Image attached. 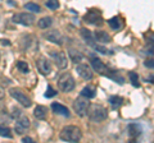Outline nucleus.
<instances>
[{
  "instance_id": "obj_15",
  "label": "nucleus",
  "mask_w": 154,
  "mask_h": 143,
  "mask_svg": "<svg viewBox=\"0 0 154 143\" xmlns=\"http://www.w3.org/2000/svg\"><path fill=\"white\" fill-rule=\"evenodd\" d=\"M94 37H95V41L99 42V44H108L110 41V36L103 30H96L94 32Z\"/></svg>"
},
{
  "instance_id": "obj_25",
  "label": "nucleus",
  "mask_w": 154,
  "mask_h": 143,
  "mask_svg": "<svg viewBox=\"0 0 154 143\" xmlns=\"http://www.w3.org/2000/svg\"><path fill=\"white\" fill-rule=\"evenodd\" d=\"M128 77H130V80H131V84L134 86V87H140L137 73H135V72H130V73H128Z\"/></svg>"
},
{
  "instance_id": "obj_34",
  "label": "nucleus",
  "mask_w": 154,
  "mask_h": 143,
  "mask_svg": "<svg viewBox=\"0 0 154 143\" xmlns=\"http://www.w3.org/2000/svg\"><path fill=\"white\" fill-rule=\"evenodd\" d=\"M22 142L23 143H33V139L31 137H25V138H22Z\"/></svg>"
},
{
  "instance_id": "obj_11",
  "label": "nucleus",
  "mask_w": 154,
  "mask_h": 143,
  "mask_svg": "<svg viewBox=\"0 0 154 143\" xmlns=\"http://www.w3.org/2000/svg\"><path fill=\"white\" fill-rule=\"evenodd\" d=\"M76 72H77V74H79L81 78H84L86 80L93 78V72H91L89 66L85 65V64H79L77 65L76 66Z\"/></svg>"
},
{
  "instance_id": "obj_3",
  "label": "nucleus",
  "mask_w": 154,
  "mask_h": 143,
  "mask_svg": "<svg viewBox=\"0 0 154 143\" xmlns=\"http://www.w3.org/2000/svg\"><path fill=\"white\" fill-rule=\"evenodd\" d=\"M75 86H76L75 79L69 73H63L59 77V80H58V87H59L60 91L71 92V91H73Z\"/></svg>"
},
{
  "instance_id": "obj_6",
  "label": "nucleus",
  "mask_w": 154,
  "mask_h": 143,
  "mask_svg": "<svg viewBox=\"0 0 154 143\" xmlns=\"http://www.w3.org/2000/svg\"><path fill=\"white\" fill-rule=\"evenodd\" d=\"M9 95H11L17 102L21 104L23 107H30L32 105L31 98L28 96H26V93H23L19 88H12L11 91H9Z\"/></svg>"
},
{
  "instance_id": "obj_24",
  "label": "nucleus",
  "mask_w": 154,
  "mask_h": 143,
  "mask_svg": "<svg viewBox=\"0 0 154 143\" xmlns=\"http://www.w3.org/2000/svg\"><path fill=\"white\" fill-rule=\"evenodd\" d=\"M17 69L21 72V73H23V74L28 73V70H30V68H28V64L26 63V61H23V60L17 61Z\"/></svg>"
},
{
  "instance_id": "obj_5",
  "label": "nucleus",
  "mask_w": 154,
  "mask_h": 143,
  "mask_svg": "<svg viewBox=\"0 0 154 143\" xmlns=\"http://www.w3.org/2000/svg\"><path fill=\"white\" fill-rule=\"evenodd\" d=\"M88 100L89 98H86V97H80V98H76L73 101V111L81 118L88 115V109L90 106Z\"/></svg>"
},
{
  "instance_id": "obj_26",
  "label": "nucleus",
  "mask_w": 154,
  "mask_h": 143,
  "mask_svg": "<svg viewBox=\"0 0 154 143\" xmlns=\"http://www.w3.org/2000/svg\"><path fill=\"white\" fill-rule=\"evenodd\" d=\"M25 9H27V10H30L32 13H40L41 12L40 5H37V4H35V3H27L25 5Z\"/></svg>"
},
{
  "instance_id": "obj_27",
  "label": "nucleus",
  "mask_w": 154,
  "mask_h": 143,
  "mask_svg": "<svg viewBox=\"0 0 154 143\" xmlns=\"http://www.w3.org/2000/svg\"><path fill=\"white\" fill-rule=\"evenodd\" d=\"M45 5H46V8L51 9V10H57V9L59 8V1H58V0H46Z\"/></svg>"
},
{
  "instance_id": "obj_20",
  "label": "nucleus",
  "mask_w": 154,
  "mask_h": 143,
  "mask_svg": "<svg viewBox=\"0 0 154 143\" xmlns=\"http://www.w3.org/2000/svg\"><path fill=\"white\" fill-rule=\"evenodd\" d=\"M81 96L86 97V98H94L96 96V89L93 86H86V87L82 88L81 91Z\"/></svg>"
},
{
  "instance_id": "obj_10",
  "label": "nucleus",
  "mask_w": 154,
  "mask_h": 143,
  "mask_svg": "<svg viewBox=\"0 0 154 143\" xmlns=\"http://www.w3.org/2000/svg\"><path fill=\"white\" fill-rule=\"evenodd\" d=\"M37 70L40 72L42 75H49L51 73V64L46 58H40L36 61Z\"/></svg>"
},
{
  "instance_id": "obj_13",
  "label": "nucleus",
  "mask_w": 154,
  "mask_h": 143,
  "mask_svg": "<svg viewBox=\"0 0 154 143\" xmlns=\"http://www.w3.org/2000/svg\"><path fill=\"white\" fill-rule=\"evenodd\" d=\"M51 110L54 111L55 114H58V115H62V116H66V118H69V115H71L68 107H66L64 105L58 104V102H53L51 104Z\"/></svg>"
},
{
  "instance_id": "obj_37",
  "label": "nucleus",
  "mask_w": 154,
  "mask_h": 143,
  "mask_svg": "<svg viewBox=\"0 0 154 143\" xmlns=\"http://www.w3.org/2000/svg\"><path fill=\"white\" fill-rule=\"evenodd\" d=\"M3 95H4V92H3V87H2V86H0V97H2Z\"/></svg>"
},
{
  "instance_id": "obj_7",
  "label": "nucleus",
  "mask_w": 154,
  "mask_h": 143,
  "mask_svg": "<svg viewBox=\"0 0 154 143\" xmlns=\"http://www.w3.org/2000/svg\"><path fill=\"white\" fill-rule=\"evenodd\" d=\"M42 37L46 39L49 42H51V44H55V45H62L64 42L63 36H62V33L58 30H49V31H46V32H44Z\"/></svg>"
},
{
  "instance_id": "obj_17",
  "label": "nucleus",
  "mask_w": 154,
  "mask_h": 143,
  "mask_svg": "<svg viewBox=\"0 0 154 143\" xmlns=\"http://www.w3.org/2000/svg\"><path fill=\"white\" fill-rule=\"evenodd\" d=\"M68 56H69V60H72L75 64H79L84 60V55L76 49H69L68 50Z\"/></svg>"
},
{
  "instance_id": "obj_31",
  "label": "nucleus",
  "mask_w": 154,
  "mask_h": 143,
  "mask_svg": "<svg viewBox=\"0 0 154 143\" xmlns=\"http://www.w3.org/2000/svg\"><path fill=\"white\" fill-rule=\"evenodd\" d=\"M146 52L150 55H154V41H150L146 46Z\"/></svg>"
},
{
  "instance_id": "obj_35",
  "label": "nucleus",
  "mask_w": 154,
  "mask_h": 143,
  "mask_svg": "<svg viewBox=\"0 0 154 143\" xmlns=\"http://www.w3.org/2000/svg\"><path fill=\"white\" fill-rule=\"evenodd\" d=\"M2 45H4V46H9V45H11V42H9V41H7V40H2Z\"/></svg>"
},
{
  "instance_id": "obj_19",
  "label": "nucleus",
  "mask_w": 154,
  "mask_h": 143,
  "mask_svg": "<svg viewBox=\"0 0 154 143\" xmlns=\"http://www.w3.org/2000/svg\"><path fill=\"white\" fill-rule=\"evenodd\" d=\"M127 133H128V137L136 138L141 134V128H140V125H137V124H130L127 127Z\"/></svg>"
},
{
  "instance_id": "obj_23",
  "label": "nucleus",
  "mask_w": 154,
  "mask_h": 143,
  "mask_svg": "<svg viewBox=\"0 0 154 143\" xmlns=\"http://www.w3.org/2000/svg\"><path fill=\"white\" fill-rule=\"evenodd\" d=\"M108 101H109L110 106H112L113 109H118L123 104V98L121 96H110L108 98Z\"/></svg>"
},
{
  "instance_id": "obj_18",
  "label": "nucleus",
  "mask_w": 154,
  "mask_h": 143,
  "mask_svg": "<svg viewBox=\"0 0 154 143\" xmlns=\"http://www.w3.org/2000/svg\"><path fill=\"white\" fill-rule=\"evenodd\" d=\"M108 25L113 31H119L123 27V22H122V19L119 17H113V18H110V19L108 21Z\"/></svg>"
},
{
  "instance_id": "obj_1",
  "label": "nucleus",
  "mask_w": 154,
  "mask_h": 143,
  "mask_svg": "<svg viewBox=\"0 0 154 143\" xmlns=\"http://www.w3.org/2000/svg\"><path fill=\"white\" fill-rule=\"evenodd\" d=\"M88 118L93 123H102L108 118V110L103 105H98V104L90 105L88 109Z\"/></svg>"
},
{
  "instance_id": "obj_14",
  "label": "nucleus",
  "mask_w": 154,
  "mask_h": 143,
  "mask_svg": "<svg viewBox=\"0 0 154 143\" xmlns=\"http://www.w3.org/2000/svg\"><path fill=\"white\" fill-rule=\"evenodd\" d=\"M90 63H91V66H93V69L95 70V72H98L99 74H107V72L105 70H108L107 69V66H105L104 64H103V61L100 60V59H98V58H93L90 60Z\"/></svg>"
},
{
  "instance_id": "obj_9",
  "label": "nucleus",
  "mask_w": 154,
  "mask_h": 143,
  "mask_svg": "<svg viewBox=\"0 0 154 143\" xmlns=\"http://www.w3.org/2000/svg\"><path fill=\"white\" fill-rule=\"evenodd\" d=\"M31 123H30V119L27 116H19L17 120H16V125H14V130H16L17 134H23L28 128H30Z\"/></svg>"
},
{
  "instance_id": "obj_8",
  "label": "nucleus",
  "mask_w": 154,
  "mask_h": 143,
  "mask_svg": "<svg viewBox=\"0 0 154 143\" xmlns=\"http://www.w3.org/2000/svg\"><path fill=\"white\" fill-rule=\"evenodd\" d=\"M84 22L88 25H102L103 23V18H102V13L99 10H90L85 14L84 17Z\"/></svg>"
},
{
  "instance_id": "obj_28",
  "label": "nucleus",
  "mask_w": 154,
  "mask_h": 143,
  "mask_svg": "<svg viewBox=\"0 0 154 143\" xmlns=\"http://www.w3.org/2000/svg\"><path fill=\"white\" fill-rule=\"evenodd\" d=\"M0 137H5V138H13V134L9 128L7 127H0Z\"/></svg>"
},
{
  "instance_id": "obj_12",
  "label": "nucleus",
  "mask_w": 154,
  "mask_h": 143,
  "mask_svg": "<svg viewBox=\"0 0 154 143\" xmlns=\"http://www.w3.org/2000/svg\"><path fill=\"white\" fill-rule=\"evenodd\" d=\"M53 58H54V61L58 68L60 69H66L67 68V55L64 54V52H53Z\"/></svg>"
},
{
  "instance_id": "obj_30",
  "label": "nucleus",
  "mask_w": 154,
  "mask_h": 143,
  "mask_svg": "<svg viewBox=\"0 0 154 143\" xmlns=\"http://www.w3.org/2000/svg\"><path fill=\"white\" fill-rule=\"evenodd\" d=\"M19 116H22L21 109H16V107H14V109H13V112H12V118H13V119H18Z\"/></svg>"
},
{
  "instance_id": "obj_29",
  "label": "nucleus",
  "mask_w": 154,
  "mask_h": 143,
  "mask_svg": "<svg viewBox=\"0 0 154 143\" xmlns=\"http://www.w3.org/2000/svg\"><path fill=\"white\" fill-rule=\"evenodd\" d=\"M57 95V91H54V88L51 87V86H48V91L45 93V97L46 98H50V97H54Z\"/></svg>"
},
{
  "instance_id": "obj_2",
  "label": "nucleus",
  "mask_w": 154,
  "mask_h": 143,
  "mask_svg": "<svg viewBox=\"0 0 154 143\" xmlns=\"http://www.w3.org/2000/svg\"><path fill=\"white\" fill-rule=\"evenodd\" d=\"M81 136L82 134H81L80 128H77L76 125H67L59 133V138L63 142H71V143L79 142L81 139Z\"/></svg>"
},
{
  "instance_id": "obj_21",
  "label": "nucleus",
  "mask_w": 154,
  "mask_h": 143,
  "mask_svg": "<svg viewBox=\"0 0 154 143\" xmlns=\"http://www.w3.org/2000/svg\"><path fill=\"white\" fill-rule=\"evenodd\" d=\"M46 107L42 106V105H38V106L35 107V110H33V116L38 120H42V119L46 118Z\"/></svg>"
},
{
  "instance_id": "obj_32",
  "label": "nucleus",
  "mask_w": 154,
  "mask_h": 143,
  "mask_svg": "<svg viewBox=\"0 0 154 143\" xmlns=\"http://www.w3.org/2000/svg\"><path fill=\"white\" fill-rule=\"evenodd\" d=\"M144 65H145L146 68L154 69V59H148V60H145V61H144Z\"/></svg>"
},
{
  "instance_id": "obj_22",
  "label": "nucleus",
  "mask_w": 154,
  "mask_h": 143,
  "mask_svg": "<svg viewBox=\"0 0 154 143\" xmlns=\"http://www.w3.org/2000/svg\"><path fill=\"white\" fill-rule=\"evenodd\" d=\"M53 25V18L51 17H44L41 18V19H38L37 22V26L41 28V30H46V28L51 27Z\"/></svg>"
},
{
  "instance_id": "obj_36",
  "label": "nucleus",
  "mask_w": 154,
  "mask_h": 143,
  "mask_svg": "<svg viewBox=\"0 0 154 143\" xmlns=\"http://www.w3.org/2000/svg\"><path fill=\"white\" fill-rule=\"evenodd\" d=\"M148 82H150V83H154V75H150V77L148 78Z\"/></svg>"
},
{
  "instance_id": "obj_4",
  "label": "nucleus",
  "mask_w": 154,
  "mask_h": 143,
  "mask_svg": "<svg viewBox=\"0 0 154 143\" xmlns=\"http://www.w3.org/2000/svg\"><path fill=\"white\" fill-rule=\"evenodd\" d=\"M12 21L17 25H22V26H26V27H30L35 23V16L31 13H17L14 14Z\"/></svg>"
},
{
  "instance_id": "obj_16",
  "label": "nucleus",
  "mask_w": 154,
  "mask_h": 143,
  "mask_svg": "<svg viewBox=\"0 0 154 143\" xmlns=\"http://www.w3.org/2000/svg\"><path fill=\"white\" fill-rule=\"evenodd\" d=\"M81 36H82V39L85 40V42L88 44L89 46H95L96 44H95V37H94V35L91 33L88 28H81Z\"/></svg>"
},
{
  "instance_id": "obj_33",
  "label": "nucleus",
  "mask_w": 154,
  "mask_h": 143,
  "mask_svg": "<svg viewBox=\"0 0 154 143\" xmlns=\"http://www.w3.org/2000/svg\"><path fill=\"white\" fill-rule=\"evenodd\" d=\"M94 47H95V50H96V51H98V52H100V54H107V49H105L104 46H99V45H95Z\"/></svg>"
}]
</instances>
